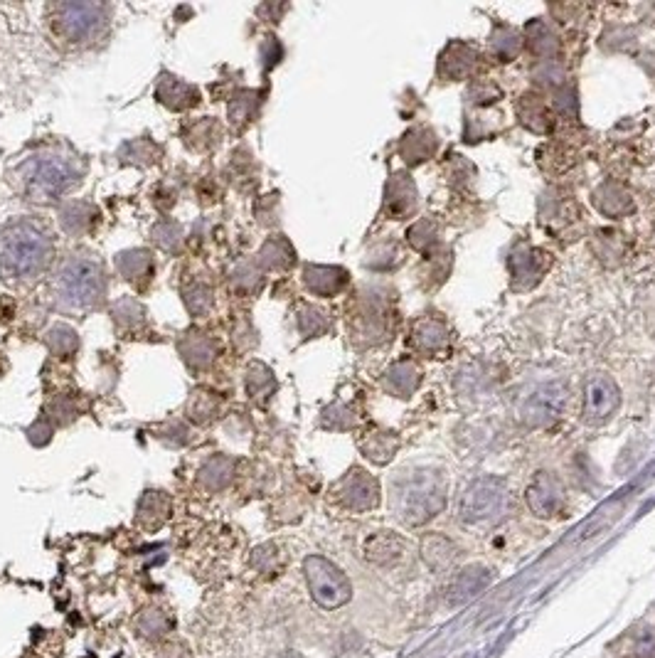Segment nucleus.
<instances>
[{"label": "nucleus", "mask_w": 655, "mask_h": 658, "mask_svg": "<svg viewBox=\"0 0 655 658\" xmlns=\"http://www.w3.org/2000/svg\"><path fill=\"white\" fill-rule=\"evenodd\" d=\"M257 262L266 269H279V272H284V269L294 267L296 264V252L286 237L276 235V237H269V240L264 242Z\"/></svg>", "instance_id": "26"}, {"label": "nucleus", "mask_w": 655, "mask_h": 658, "mask_svg": "<svg viewBox=\"0 0 655 658\" xmlns=\"http://www.w3.org/2000/svg\"><path fill=\"white\" fill-rule=\"evenodd\" d=\"M594 205L609 217H623L633 210V203L631 198H628V193H623L619 185L614 183H606L596 190Z\"/></svg>", "instance_id": "31"}, {"label": "nucleus", "mask_w": 655, "mask_h": 658, "mask_svg": "<svg viewBox=\"0 0 655 658\" xmlns=\"http://www.w3.org/2000/svg\"><path fill=\"white\" fill-rule=\"evenodd\" d=\"M234 476V459L225 454H215L202 464L200 474H197V484L207 491H222L230 486Z\"/></svg>", "instance_id": "21"}, {"label": "nucleus", "mask_w": 655, "mask_h": 658, "mask_svg": "<svg viewBox=\"0 0 655 658\" xmlns=\"http://www.w3.org/2000/svg\"><path fill=\"white\" fill-rule=\"evenodd\" d=\"M281 658H301L298 654H294V651H289V654H284Z\"/></svg>", "instance_id": "47"}, {"label": "nucleus", "mask_w": 655, "mask_h": 658, "mask_svg": "<svg viewBox=\"0 0 655 658\" xmlns=\"http://www.w3.org/2000/svg\"><path fill=\"white\" fill-rule=\"evenodd\" d=\"M399 151H402L404 161L407 163H424L426 158L434 156V151H436L434 134H431L429 129L409 131V134L402 139Z\"/></svg>", "instance_id": "29"}, {"label": "nucleus", "mask_w": 655, "mask_h": 658, "mask_svg": "<svg viewBox=\"0 0 655 658\" xmlns=\"http://www.w3.org/2000/svg\"><path fill=\"white\" fill-rule=\"evenodd\" d=\"M47 415L55 419L57 424H69L77 417V407L65 400V397H57V400H52L50 407H47Z\"/></svg>", "instance_id": "43"}, {"label": "nucleus", "mask_w": 655, "mask_h": 658, "mask_svg": "<svg viewBox=\"0 0 655 658\" xmlns=\"http://www.w3.org/2000/svg\"><path fill=\"white\" fill-rule=\"evenodd\" d=\"M276 390L274 373L264 363H252L247 370V392L252 400H266Z\"/></svg>", "instance_id": "37"}, {"label": "nucleus", "mask_w": 655, "mask_h": 658, "mask_svg": "<svg viewBox=\"0 0 655 658\" xmlns=\"http://www.w3.org/2000/svg\"><path fill=\"white\" fill-rule=\"evenodd\" d=\"M183 301L193 316H207L215 306V291L207 284H193L183 289Z\"/></svg>", "instance_id": "40"}, {"label": "nucleus", "mask_w": 655, "mask_h": 658, "mask_svg": "<svg viewBox=\"0 0 655 658\" xmlns=\"http://www.w3.org/2000/svg\"><path fill=\"white\" fill-rule=\"evenodd\" d=\"M619 410V387L609 375H591L584 385V419L591 424L606 422Z\"/></svg>", "instance_id": "9"}, {"label": "nucleus", "mask_w": 655, "mask_h": 658, "mask_svg": "<svg viewBox=\"0 0 655 658\" xmlns=\"http://www.w3.org/2000/svg\"><path fill=\"white\" fill-rule=\"evenodd\" d=\"M417 208V188H414L412 178L409 175H394L387 185L385 195V212L392 220H404Z\"/></svg>", "instance_id": "17"}, {"label": "nucleus", "mask_w": 655, "mask_h": 658, "mask_svg": "<svg viewBox=\"0 0 655 658\" xmlns=\"http://www.w3.org/2000/svg\"><path fill=\"white\" fill-rule=\"evenodd\" d=\"M55 240L45 222L18 217L0 230V279L5 284H28L52 262Z\"/></svg>", "instance_id": "1"}, {"label": "nucleus", "mask_w": 655, "mask_h": 658, "mask_svg": "<svg viewBox=\"0 0 655 658\" xmlns=\"http://www.w3.org/2000/svg\"><path fill=\"white\" fill-rule=\"evenodd\" d=\"M330 328V318L326 311L316 309V306H301L298 311V331L303 338H318Z\"/></svg>", "instance_id": "38"}, {"label": "nucleus", "mask_w": 655, "mask_h": 658, "mask_svg": "<svg viewBox=\"0 0 655 658\" xmlns=\"http://www.w3.org/2000/svg\"><path fill=\"white\" fill-rule=\"evenodd\" d=\"M333 498L348 511H372L380 503V484L375 476L355 466L333 486Z\"/></svg>", "instance_id": "7"}, {"label": "nucleus", "mask_w": 655, "mask_h": 658, "mask_svg": "<svg viewBox=\"0 0 655 658\" xmlns=\"http://www.w3.org/2000/svg\"><path fill=\"white\" fill-rule=\"evenodd\" d=\"M547 267H550V257H547L542 249L527 247V244H523V247L510 257V272H513L518 289L535 286L537 281L542 279V274L547 272Z\"/></svg>", "instance_id": "12"}, {"label": "nucleus", "mask_w": 655, "mask_h": 658, "mask_svg": "<svg viewBox=\"0 0 655 658\" xmlns=\"http://www.w3.org/2000/svg\"><path fill=\"white\" fill-rule=\"evenodd\" d=\"M399 447V437L394 432H382V429H372L360 439V451L375 464H387L392 461L394 451Z\"/></svg>", "instance_id": "24"}, {"label": "nucleus", "mask_w": 655, "mask_h": 658, "mask_svg": "<svg viewBox=\"0 0 655 658\" xmlns=\"http://www.w3.org/2000/svg\"><path fill=\"white\" fill-rule=\"evenodd\" d=\"M422 557L431 570L439 572V570H446V567L454 562L456 548H454V543L446 538V535L431 533L422 540Z\"/></svg>", "instance_id": "27"}, {"label": "nucleus", "mask_w": 655, "mask_h": 658, "mask_svg": "<svg viewBox=\"0 0 655 658\" xmlns=\"http://www.w3.org/2000/svg\"><path fill=\"white\" fill-rule=\"evenodd\" d=\"M153 242H156L163 252H178L180 244H183V230H180L178 222L161 220L153 227Z\"/></svg>", "instance_id": "41"}, {"label": "nucleus", "mask_w": 655, "mask_h": 658, "mask_svg": "<svg viewBox=\"0 0 655 658\" xmlns=\"http://www.w3.org/2000/svg\"><path fill=\"white\" fill-rule=\"evenodd\" d=\"M109 23V10L101 3H60L55 5V15H52V28L55 35L69 45H87V42L97 40L106 30Z\"/></svg>", "instance_id": "5"}, {"label": "nucleus", "mask_w": 655, "mask_h": 658, "mask_svg": "<svg viewBox=\"0 0 655 658\" xmlns=\"http://www.w3.org/2000/svg\"><path fill=\"white\" fill-rule=\"evenodd\" d=\"M303 575H306L308 592L313 602L323 609H340L353 597V585L348 575L338 565L323 555H311L303 560Z\"/></svg>", "instance_id": "6"}, {"label": "nucleus", "mask_w": 655, "mask_h": 658, "mask_svg": "<svg viewBox=\"0 0 655 658\" xmlns=\"http://www.w3.org/2000/svg\"><path fill=\"white\" fill-rule=\"evenodd\" d=\"M505 506V488L495 479L476 481L461 501V516L466 520H488L498 516Z\"/></svg>", "instance_id": "8"}, {"label": "nucleus", "mask_w": 655, "mask_h": 658, "mask_svg": "<svg viewBox=\"0 0 655 658\" xmlns=\"http://www.w3.org/2000/svg\"><path fill=\"white\" fill-rule=\"evenodd\" d=\"M254 99H257L254 92H239L237 97H234L230 106V119L237 129H242V126H247L249 121L254 119V111H257V102H254Z\"/></svg>", "instance_id": "42"}, {"label": "nucleus", "mask_w": 655, "mask_h": 658, "mask_svg": "<svg viewBox=\"0 0 655 658\" xmlns=\"http://www.w3.org/2000/svg\"><path fill=\"white\" fill-rule=\"evenodd\" d=\"M412 341L424 355L439 358V353L449 350V331H446L444 323L436 321V318H422V321L414 323Z\"/></svg>", "instance_id": "19"}, {"label": "nucleus", "mask_w": 655, "mask_h": 658, "mask_svg": "<svg viewBox=\"0 0 655 658\" xmlns=\"http://www.w3.org/2000/svg\"><path fill=\"white\" fill-rule=\"evenodd\" d=\"M387 311L377 299L358 301V313L353 316V328L358 338H375L385 331Z\"/></svg>", "instance_id": "20"}, {"label": "nucleus", "mask_w": 655, "mask_h": 658, "mask_svg": "<svg viewBox=\"0 0 655 658\" xmlns=\"http://www.w3.org/2000/svg\"><path fill=\"white\" fill-rule=\"evenodd\" d=\"M220 139H222V126L220 121L215 119H200L185 131V141H188V146L200 153L212 151V148L220 146Z\"/></svg>", "instance_id": "30"}, {"label": "nucleus", "mask_w": 655, "mask_h": 658, "mask_svg": "<svg viewBox=\"0 0 655 658\" xmlns=\"http://www.w3.org/2000/svg\"><path fill=\"white\" fill-rule=\"evenodd\" d=\"M121 163H136V166H153L161 161V148L151 139H136L129 141L121 148Z\"/></svg>", "instance_id": "34"}, {"label": "nucleus", "mask_w": 655, "mask_h": 658, "mask_svg": "<svg viewBox=\"0 0 655 658\" xmlns=\"http://www.w3.org/2000/svg\"><path fill=\"white\" fill-rule=\"evenodd\" d=\"M45 341H47V348H50L52 355H57V358H72V355L79 350L77 331L65 326V323H57V326H52Z\"/></svg>", "instance_id": "35"}, {"label": "nucleus", "mask_w": 655, "mask_h": 658, "mask_svg": "<svg viewBox=\"0 0 655 658\" xmlns=\"http://www.w3.org/2000/svg\"><path fill=\"white\" fill-rule=\"evenodd\" d=\"M170 511H173V503L163 491H146L136 506V520L143 530L156 533L170 518Z\"/></svg>", "instance_id": "18"}, {"label": "nucleus", "mask_w": 655, "mask_h": 658, "mask_svg": "<svg viewBox=\"0 0 655 658\" xmlns=\"http://www.w3.org/2000/svg\"><path fill=\"white\" fill-rule=\"evenodd\" d=\"M116 269L136 289H146L156 274V259L148 249H126L116 254Z\"/></svg>", "instance_id": "13"}, {"label": "nucleus", "mask_w": 655, "mask_h": 658, "mask_svg": "<svg viewBox=\"0 0 655 658\" xmlns=\"http://www.w3.org/2000/svg\"><path fill=\"white\" fill-rule=\"evenodd\" d=\"M52 434H55V427H52V422L47 417H40L37 422H33V427L28 429V439L35 444V447H45V444H50Z\"/></svg>", "instance_id": "44"}, {"label": "nucleus", "mask_w": 655, "mask_h": 658, "mask_svg": "<svg viewBox=\"0 0 655 658\" xmlns=\"http://www.w3.org/2000/svg\"><path fill=\"white\" fill-rule=\"evenodd\" d=\"M111 316H114L116 326L124 328V331H133V328L143 326V316H146V311H143V306L138 304L136 299L126 296V299H121L119 304L111 309Z\"/></svg>", "instance_id": "39"}, {"label": "nucleus", "mask_w": 655, "mask_h": 658, "mask_svg": "<svg viewBox=\"0 0 655 658\" xmlns=\"http://www.w3.org/2000/svg\"><path fill=\"white\" fill-rule=\"evenodd\" d=\"M385 382L387 390L394 392L397 397H409L417 390L419 382H422V373H419V368L412 360H402V363L392 365V368L387 370Z\"/></svg>", "instance_id": "28"}, {"label": "nucleus", "mask_w": 655, "mask_h": 658, "mask_svg": "<svg viewBox=\"0 0 655 658\" xmlns=\"http://www.w3.org/2000/svg\"><path fill=\"white\" fill-rule=\"evenodd\" d=\"M348 281V272L340 267H326V264H306L303 267V284H306V289L311 294L323 296V299L340 294L348 286Z\"/></svg>", "instance_id": "14"}, {"label": "nucleus", "mask_w": 655, "mask_h": 658, "mask_svg": "<svg viewBox=\"0 0 655 658\" xmlns=\"http://www.w3.org/2000/svg\"><path fill=\"white\" fill-rule=\"evenodd\" d=\"M101 212L94 203L87 200H69L60 208V227L72 237L89 235L99 225Z\"/></svg>", "instance_id": "16"}, {"label": "nucleus", "mask_w": 655, "mask_h": 658, "mask_svg": "<svg viewBox=\"0 0 655 658\" xmlns=\"http://www.w3.org/2000/svg\"><path fill=\"white\" fill-rule=\"evenodd\" d=\"M220 397H215L212 392H193V397L188 400V417L195 424H207L220 415Z\"/></svg>", "instance_id": "36"}, {"label": "nucleus", "mask_w": 655, "mask_h": 658, "mask_svg": "<svg viewBox=\"0 0 655 658\" xmlns=\"http://www.w3.org/2000/svg\"><path fill=\"white\" fill-rule=\"evenodd\" d=\"M473 67H476V52L468 45H463V42H454L441 55V72L449 79L466 77V74L473 72Z\"/></svg>", "instance_id": "25"}, {"label": "nucleus", "mask_w": 655, "mask_h": 658, "mask_svg": "<svg viewBox=\"0 0 655 658\" xmlns=\"http://www.w3.org/2000/svg\"><path fill=\"white\" fill-rule=\"evenodd\" d=\"M136 629L141 631L146 639H163V636H168L170 631L175 629V624H173V619L168 617V614L161 612V609L148 607V609H143L141 614H138Z\"/></svg>", "instance_id": "33"}, {"label": "nucleus", "mask_w": 655, "mask_h": 658, "mask_svg": "<svg viewBox=\"0 0 655 658\" xmlns=\"http://www.w3.org/2000/svg\"><path fill=\"white\" fill-rule=\"evenodd\" d=\"M52 294L57 306L65 311L97 309L106 296L104 267L92 254H69L57 267Z\"/></svg>", "instance_id": "3"}, {"label": "nucleus", "mask_w": 655, "mask_h": 658, "mask_svg": "<svg viewBox=\"0 0 655 658\" xmlns=\"http://www.w3.org/2000/svg\"><path fill=\"white\" fill-rule=\"evenodd\" d=\"M655 651V629H648L646 634L638 636L636 641V654L641 658H651Z\"/></svg>", "instance_id": "46"}, {"label": "nucleus", "mask_w": 655, "mask_h": 658, "mask_svg": "<svg viewBox=\"0 0 655 658\" xmlns=\"http://www.w3.org/2000/svg\"><path fill=\"white\" fill-rule=\"evenodd\" d=\"M446 493L436 471L419 469L397 484V508L409 525H422L444 508Z\"/></svg>", "instance_id": "4"}, {"label": "nucleus", "mask_w": 655, "mask_h": 658, "mask_svg": "<svg viewBox=\"0 0 655 658\" xmlns=\"http://www.w3.org/2000/svg\"><path fill=\"white\" fill-rule=\"evenodd\" d=\"M527 506L535 516L555 518L564 508V488L552 474L535 476L530 488H527Z\"/></svg>", "instance_id": "10"}, {"label": "nucleus", "mask_w": 655, "mask_h": 658, "mask_svg": "<svg viewBox=\"0 0 655 658\" xmlns=\"http://www.w3.org/2000/svg\"><path fill=\"white\" fill-rule=\"evenodd\" d=\"M562 407H564V390L559 385H555V382H550V385L532 392L523 415L527 422L545 424L550 422V419H555L559 412H562Z\"/></svg>", "instance_id": "15"}, {"label": "nucleus", "mask_w": 655, "mask_h": 658, "mask_svg": "<svg viewBox=\"0 0 655 658\" xmlns=\"http://www.w3.org/2000/svg\"><path fill=\"white\" fill-rule=\"evenodd\" d=\"M230 284H232L234 291H239V294H244V296L257 294V291L264 286L262 264H259V262L237 264V267H234V272H232V277H230Z\"/></svg>", "instance_id": "32"}, {"label": "nucleus", "mask_w": 655, "mask_h": 658, "mask_svg": "<svg viewBox=\"0 0 655 658\" xmlns=\"http://www.w3.org/2000/svg\"><path fill=\"white\" fill-rule=\"evenodd\" d=\"M402 540L392 530H380V533L370 535V540L365 543V557L375 565H390V562L402 557Z\"/></svg>", "instance_id": "22"}, {"label": "nucleus", "mask_w": 655, "mask_h": 658, "mask_svg": "<svg viewBox=\"0 0 655 658\" xmlns=\"http://www.w3.org/2000/svg\"><path fill=\"white\" fill-rule=\"evenodd\" d=\"M276 562V548L274 545H262L252 553V565L257 567L259 572H271V565Z\"/></svg>", "instance_id": "45"}, {"label": "nucleus", "mask_w": 655, "mask_h": 658, "mask_svg": "<svg viewBox=\"0 0 655 658\" xmlns=\"http://www.w3.org/2000/svg\"><path fill=\"white\" fill-rule=\"evenodd\" d=\"M82 175L84 163L77 156L45 148L20 161L10 180L15 190L30 203L55 205L69 190L82 183Z\"/></svg>", "instance_id": "2"}, {"label": "nucleus", "mask_w": 655, "mask_h": 658, "mask_svg": "<svg viewBox=\"0 0 655 658\" xmlns=\"http://www.w3.org/2000/svg\"><path fill=\"white\" fill-rule=\"evenodd\" d=\"M156 99L170 111H188L200 104V89L175 74L163 72L156 82Z\"/></svg>", "instance_id": "11"}, {"label": "nucleus", "mask_w": 655, "mask_h": 658, "mask_svg": "<svg viewBox=\"0 0 655 658\" xmlns=\"http://www.w3.org/2000/svg\"><path fill=\"white\" fill-rule=\"evenodd\" d=\"M178 350H180V355H183L185 363H188L193 370L210 368L212 360H215V355H217L215 343H212L210 338L200 336V333H195V336L190 333L188 338H183V341L178 343Z\"/></svg>", "instance_id": "23"}]
</instances>
